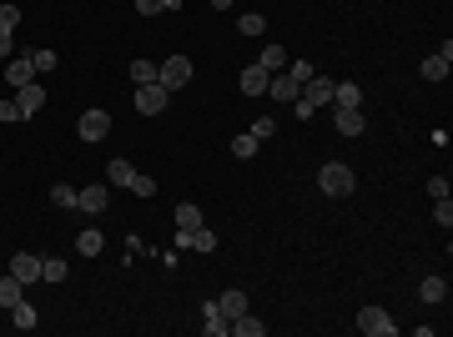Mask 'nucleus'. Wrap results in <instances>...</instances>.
Listing matches in <instances>:
<instances>
[{
    "label": "nucleus",
    "instance_id": "nucleus-11",
    "mask_svg": "<svg viewBox=\"0 0 453 337\" xmlns=\"http://www.w3.org/2000/svg\"><path fill=\"white\" fill-rule=\"evenodd\" d=\"M267 96H272V101H282V106H293V101L302 96V86H298L293 76H282V71H277V76L267 81Z\"/></svg>",
    "mask_w": 453,
    "mask_h": 337
},
{
    "label": "nucleus",
    "instance_id": "nucleus-14",
    "mask_svg": "<svg viewBox=\"0 0 453 337\" xmlns=\"http://www.w3.org/2000/svg\"><path fill=\"white\" fill-rule=\"evenodd\" d=\"M217 307H222V317L232 322V317H242L247 312V297H242V287H226L222 297H217Z\"/></svg>",
    "mask_w": 453,
    "mask_h": 337
},
{
    "label": "nucleus",
    "instance_id": "nucleus-29",
    "mask_svg": "<svg viewBox=\"0 0 453 337\" xmlns=\"http://www.w3.org/2000/svg\"><path fill=\"white\" fill-rule=\"evenodd\" d=\"M11 322H16L21 332H31V327H36V307H31V302H16V307H11Z\"/></svg>",
    "mask_w": 453,
    "mask_h": 337
},
{
    "label": "nucleus",
    "instance_id": "nucleus-19",
    "mask_svg": "<svg viewBox=\"0 0 453 337\" xmlns=\"http://www.w3.org/2000/svg\"><path fill=\"white\" fill-rule=\"evenodd\" d=\"M226 332H232V337H262L267 322H257L252 312H242V317H232V327H226Z\"/></svg>",
    "mask_w": 453,
    "mask_h": 337
},
{
    "label": "nucleus",
    "instance_id": "nucleus-17",
    "mask_svg": "<svg viewBox=\"0 0 453 337\" xmlns=\"http://www.w3.org/2000/svg\"><path fill=\"white\" fill-rule=\"evenodd\" d=\"M332 106H363V86L358 81H337L332 86Z\"/></svg>",
    "mask_w": 453,
    "mask_h": 337
},
{
    "label": "nucleus",
    "instance_id": "nucleus-20",
    "mask_svg": "<svg viewBox=\"0 0 453 337\" xmlns=\"http://www.w3.org/2000/svg\"><path fill=\"white\" fill-rule=\"evenodd\" d=\"M106 201H111L106 187H81V206H76V211H91V216H96V211H106Z\"/></svg>",
    "mask_w": 453,
    "mask_h": 337
},
{
    "label": "nucleus",
    "instance_id": "nucleus-13",
    "mask_svg": "<svg viewBox=\"0 0 453 337\" xmlns=\"http://www.w3.org/2000/svg\"><path fill=\"white\" fill-rule=\"evenodd\" d=\"M16 302H26V282H21V277L11 272V277H0V307H16Z\"/></svg>",
    "mask_w": 453,
    "mask_h": 337
},
{
    "label": "nucleus",
    "instance_id": "nucleus-9",
    "mask_svg": "<svg viewBox=\"0 0 453 337\" xmlns=\"http://www.w3.org/2000/svg\"><path fill=\"white\" fill-rule=\"evenodd\" d=\"M16 106H21V116H26V121H31V116H40V106H45V86H40V81L21 86V91H16Z\"/></svg>",
    "mask_w": 453,
    "mask_h": 337
},
{
    "label": "nucleus",
    "instance_id": "nucleus-24",
    "mask_svg": "<svg viewBox=\"0 0 453 337\" xmlns=\"http://www.w3.org/2000/svg\"><path fill=\"white\" fill-rule=\"evenodd\" d=\"M101 247H106V237H101V232H96V227H86V232H81V237H76V252H81V257H96V252H101Z\"/></svg>",
    "mask_w": 453,
    "mask_h": 337
},
{
    "label": "nucleus",
    "instance_id": "nucleus-27",
    "mask_svg": "<svg viewBox=\"0 0 453 337\" xmlns=\"http://www.w3.org/2000/svg\"><path fill=\"white\" fill-rule=\"evenodd\" d=\"M40 282H66V262L61 257H45L40 262Z\"/></svg>",
    "mask_w": 453,
    "mask_h": 337
},
{
    "label": "nucleus",
    "instance_id": "nucleus-35",
    "mask_svg": "<svg viewBox=\"0 0 453 337\" xmlns=\"http://www.w3.org/2000/svg\"><path fill=\"white\" fill-rule=\"evenodd\" d=\"M257 146H262V141H257V136H252V131H242V136H237V141H232V156H252V151H257Z\"/></svg>",
    "mask_w": 453,
    "mask_h": 337
},
{
    "label": "nucleus",
    "instance_id": "nucleus-31",
    "mask_svg": "<svg viewBox=\"0 0 453 337\" xmlns=\"http://www.w3.org/2000/svg\"><path fill=\"white\" fill-rule=\"evenodd\" d=\"M182 0H136V16H161V11H177Z\"/></svg>",
    "mask_w": 453,
    "mask_h": 337
},
{
    "label": "nucleus",
    "instance_id": "nucleus-4",
    "mask_svg": "<svg viewBox=\"0 0 453 337\" xmlns=\"http://www.w3.org/2000/svg\"><path fill=\"white\" fill-rule=\"evenodd\" d=\"M358 332H368V337H398V322H393L383 307H363L358 312Z\"/></svg>",
    "mask_w": 453,
    "mask_h": 337
},
{
    "label": "nucleus",
    "instance_id": "nucleus-16",
    "mask_svg": "<svg viewBox=\"0 0 453 337\" xmlns=\"http://www.w3.org/2000/svg\"><path fill=\"white\" fill-rule=\"evenodd\" d=\"M267 81H272V76H267L262 66H247V71H242V96H267Z\"/></svg>",
    "mask_w": 453,
    "mask_h": 337
},
{
    "label": "nucleus",
    "instance_id": "nucleus-37",
    "mask_svg": "<svg viewBox=\"0 0 453 337\" xmlns=\"http://www.w3.org/2000/svg\"><path fill=\"white\" fill-rule=\"evenodd\" d=\"M288 76H293V81H298V86H302V81H312V76H317V71H312V66H307V61H288Z\"/></svg>",
    "mask_w": 453,
    "mask_h": 337
},
{
    "label": "nucleus",
    "instance_id": "nucleus-21",
    "mask_svg": "<svg viewBox=\"0 0 453 337\" xmlns=\"http://www.w3.org/2000/svg\"><path fill=\"white\" fill-rule=\"evenodd\" d=\"M50 201L61 206V211H76V206H81V192H76V187H66V182H55V187H50Z\"/></svg>",
    "mask_w": 453,
    "mask_h": 337
},
{
    "label": "nucleus",
    "instance_id": "nucleus-33",
    "mask_svg": "<svg viewBox=\"0 0 453 337\" xmlns=\"http://www.w3.org/2000/svg\"><path fill=\"white\" fill-rule=\"evenodd\" d=\"M237 31H242V35H262V31H267V21H262L257 11H247V16L237 21Z\"/></svg>",
    "mask_w": 453,
    "mask_h": 337
},
{
    "label": "nucleus",
    "instance_id": "nucleus-6",
    "mask_svg": "<svg viewBox=\"0 0 453 337\" xmlns=\"http://www.w3.org/2000/svg\"><path fill=\"white\" fill-rule=\"evenodd\" d=\"M156 71H161V86H166V91H182V86L192 81V61H187V55H166Z\"/></svg>",
    "mask_w": 453,
    "mask_h": 337
},
{
    "label": "nucleus",
    "instance_id": "nucleus-28",
    "mask_svg": "<svg viewBox=\"0 0 453 337\" xmlns=\"http://www.w3.org/2000/svg\"><path fill=\"white\" fill-rule=\"evenodd\" d=\"M448 66L453 61H443V55H428L423 61V81H448Z\"/></svg>",
    "mask_w": 453,
    "mask_h": 337
},
{
    "label": "nucleus",
    "instance_id": "nucleus-5",
    "mask_svg": "<svg viewBox=\"0 0 453 337\" xmlns=\"http://www.w3.org/2000/svg\"><path fill=\"white\" fill-rule=\"evenodd\" d=\"M76 131H81V141H106V136H111V116H106L101 106H91V111H81Z\"/></svg>",
    "mask_w": 453,
    "mask_h": 337
},
{
    "label": "nucleus",
    "instance_id": "nucleus-40",
    "mask_svg": "<svg viewBox=\"0 0 453 337\" xmlns=\"http://www.w3.org/2000/svg\"><path fill=\"white\" fill-rule=\"evenodd\" d=\"M0 121H26V116H21L16 101H0Z\"/></svg>",
    "mask_w": 453,
    "mask_h": 337
},
{
    "label": "nucleus",
    "instance_id": "nucleus-23",
    "mask_svg": "<svg viewBox=\"0 0 453 337\" xmlns=\"http://www.w3.org/2000/svg\"><path fill=\"white\" fill-rule=\"evenodd\" d=\"M131 81H136V86H156V81H161L156 61H131Z\"/></svg>",
    "mask_w": 453,
    "mask_h": 337
},
{
    "label": "nucleus",
    "instance_id": "nucleus-3",
    "mask_svg": "<svg viewBox=\"0 0 453 337\" xmlns=\"http://www.w3.org/2000/svg\"><path fill=\"white\" fill-rule=\"evenodd\" d=\"M182 252H217V232L207 227V221H202V227H177V237H172Z\"/></svg>",
    "mask_w": 453,
    "mask_h": 337
},
{
    "label": "nucleus",
    "instance_id": "nucleus-7",
    "mask_svg": "<svg viewBox=\"0 0 453 337\" xmlns=\"http://www.w3.org/2000/svg\"><path fill=\"white\" fill-rule=\"evenodd\" d=\"M166 101H172V91H166L161 81L156 86H136V111H141V116H161Z\"/></svg>",
    "mask_w": 453,
    "mask_h": 337
},
{
    "label": "nucleus",
    "instance_id": "nucleus-25",
    "mask_svg": "<svg viewBox=\"0 0 453 337\" xmlns=\"http://www.w3.org/2000/svg\"><path fill=\"white\" fill-rule=\"evenodd\" d=\"M418 297H423V302H443V297H448V282H443V277H423Z\"/></svg>",
    "mask_w": 453,
    "mask_h": 337
},
{
    "label": "nucleus",
    "instance_id": "nucleus-10",
    "mask_svg": "<svg viewBox=\"0 0 453 337\" xmlns=\"http://www.w3.org/2000/svg\"><path fill=\"white\" fill-rule=\"evenodd\" d=\"M31 81H36L31 55H11V66H6V86H11V91H21V86H31Z\"/></svg>",
    "mask_w": 453,
    "mask_h": 337
},
{
    "label": "nucleus",
    "instance_id": "nucleus-34",
    "mask_svg": "<svg viewBox=\"0 0 453 337\" xmlns=\"http://www.w3.org/2000/svg\"><path fill=\"white\" fill-rule=\"evenodd\" d=\"M433 221H438V227H448V221H453V201H448V197H433Z\"/></svg>",
    "mask_w": 453,
    "mask_h": 337
},
{
    "label": "nucleus",
    "instance_id": "nucleus-12",
    "mask_svg": "<svg viewBox=\"0 0 453 337\" xmlns=\"http://www.w3.org/2000/svg\"><path fill=\"white\" fill-rule=\"evenodd\" d=\"M11 272L31 287V282H40V257H36V252H16V257H11Z\"/></svg>",
    "mask_w": 453,
    "mask_h": 337
},
{
    "label": "nucleus",
    "instance_id": "nucleus-22",
    "mask_svg": "<svg viewBox=\"0 0 453 337\" xmlns=\"http://www.w3.org/2000/svg\"><path fill=\"white\" fill-rule=\"evenodd\" d=\"M131 177H136V166H131V161H121V156H116V161H106V182H111V187H126Z\"/></svg>",
    "mask_w": 453,
    "mask_h": 337
},
{
    "label": "nucleus",
    "instance_id": "nucleus-18",
    "mask_svg": "<svg viewBox=\"0 0 453 337\" xmlns=\"http://www.w3.org/2000/svg\"><path fill=\"white\" fill-rule=\"evenodd\" d=\"M257 66H262L267 76H277V71H288V55H282V45H262V55H257Z\"/></svg>",
    "mask_w": 453,
    "mask_h": 337
},
{
    "label": "nucleus",
    "instance_id": "nucleus-39",
    "mask_svg": "<svg viewBox=\"0 0 453 337\" xmlns=\"http://www.w3.org/2000/svg\"><path fill=\"white\" fill-rule=\"evenodd\" d=\"M16 55V31H0V61H11Z\"/></svg>",
    "mask_w": 453,
    "mask_h": 337
},
{
    "label": "nucleus",
    "instance_id": "nucleus-41",
    "mask_svg": "<svg viewBox=\"0 0 453 337\" xmlns=\"http://www.w3.org/2000/svg\"><path fill=\"white\" fill-rule=\"evenodd\" d=\"M428 197H448V177H433L428 182Z\"/></svg>",
    "mask_w": 453,
    "mask_h": 337
},
{
    "label": "nucleus",
    "instance_id": "nucleus-42",
    "mask_svg": "<svg viewBox=\"0 0 453 337\" xmlns=\"http://www.w3.org/2000/svg\"><path fill=\"white\" fill-rule=\"evenodd\" d=\"M212 6H217V11H232V6H237V0H212Z\"/></svg>",
    "mask_w": 453,
    "mask_h": 337
},
{
    "label": "nucleus",
    "instance_id": "nucleus-36",
    "mask_svg": "<svg viewBox=\"0 0 453 337\" xmlns=\"http://www.w3.org/2000/svg\"><path fill=\"white\" fill-rule=\"evenodd\" d=\"M126 187H131V192H136V197H156V182H151V177H146V172H136V177H131V182H126Z\"/></svg>",
    "mask_w": 453,
    "mask_h": 337
},
{
    "label": "nucleus",
    "instance_id": "nucleus-30",
    "mask_svg": "<svg viewBox=\"0 0 453 337\" xmlns=\"http://www.w3.org/2000/svg\"><path fill=\"white\" fill-rule=\"evenodd\" d=\"M177 227H202V206L197 201H182L177 206Z\"/></svg>",
    "mask_w": 453,
    "mask_h": 337
},
{
    "label": "nucleus",
    "instance_id": "nucleus-38",
    "mask_svg": "<svg viewBox=\"0 0 453 337\" xmlns=\"http://www.w3.org/2000/svg\"><path fill=\"white\" fill-rule=\"evenodd\" d=\"M272 131H277V121H272V116H257V121H252V136H257V141H267Z\"/></svg>",
    "mask_w": 453,
    "mask_h": 337
},
{
    "label": "nucleus",
    "instance_id": "nucleus-1",
    "mask_svg": "<svg viewBox=\"0 0 453 337\" xmlns=\"http://www.w3.org/2000/svg\"><path fill=\"white\" fill-rule=\"evenodd\" d=\"M332 86H337V81H327V76L302 81V96L293 101V111H298V116H317L322 106H332Z\"/></svg>",
    "mask_w": 453,
    "mask_h": 337
},
{
    "label": "nucleus",
    "instance_id": "nucleus-2",
    "mask_svg": "<svg viewBox=\"0 0 453 337\" xmlns=\"http://www.w3.org/2000/svg\"><path fill=\"white\" fill-rule=\"evenodd\" d=\"M317 187L327 192V197H353V166L348 161H322V172H317Z\"/></svg>",
    "mask_w": 453,
    "mask_h": 337
},
{
    "label": "nucleus",
    "instance_id": "nucleus-26",
    "mask_svg": "<svg viewBox=\"0 0 453 337\" xmlns=\"http://www.w3.org/2000/svg\"><path fill=\"white\" fill-rule=\"evenodd\" d=\"M31 66H36V76H45V71H55V66H61V55H55V50H31Z\"/></svg>",
    "mask_w": 453,
    "mask_h": 337
},
{
    "label": "nucleus",
    "instance_id": "nucleus-15",
    "mask_svg": "<svg viewBox=\"0 0 453 337\" xmlns=\"http://www.w3.org/2000/svg\"><path fill=\"white\" fill-rule=\"evenodd\" d=\"M202 327H207L212 337H226V327H232V322L222 317V307H217V302H202Z\"/></svg>",
    "mask_w": 453,
    "mask_h": 337
},
{
    "label": "nucleus",
    "instance_id": "nucleus-8",
    "mask_svg": "<svg viewBox=\"0 0 453 337\" xmlns=\"http://www.w3.org/2000/svg\"><path fill=\"white\" fill-rule=\"evenodd\" d=\"M332 126L343 136H363V106H332Z\"/></svg>",
    "mask_w": 453,
    "mask_h": 337
},
{
    "label": "nucleus",
    "instance_id": "nucleus-32",
    "mask_svg": "<svg viewBox=\"0 0 453 337\" xmlns=\"http://www.w3.org/2000/svg\"><path fill=\"white\" fill-rule=\"evenodd\" d=\"M21 26V6L16 0H0V31H16Z\"/></svg>",
    "mask_w": 453,
    "mask_h": 337
}]
</instances>
